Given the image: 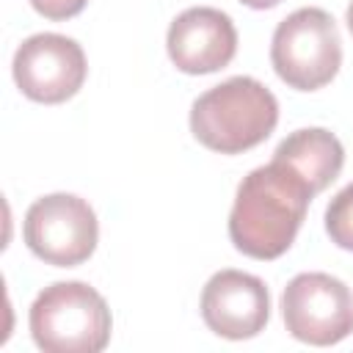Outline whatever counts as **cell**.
Here are the masks:
<instances>
[{
	"instance_id": "6da1fadb",
	"label": "cell",
	"mask_w": 353,
	"mask_h": 353,
	"mask_svg": "<svg viewBox=\"0 0 353 353\" xmlns=\"http://www.w3.org/2000/svg\"><path fill=\"white\" fill-rule=\"evenodd\" d=\"M312 199V188L279 160L248 171L229 212L234 248L251 259H279L295 243Z\"/></svg>"
},
{
	"instance_id": "7a4b0ae2",
	"label": "cell",
	"mask_w": 353,
	"mask_h": 353,
	"mask_svg": "<svg viewBox=\"0 0 353 353\" xmlns=\"http://www.w3.org/2000/svg\"><path fill=\"white\" fill-rule=\"evenodd\" d=\"M279 124L273 91L245 74L229 77L204 91L190 108V132L221 154H240L259 146Z\"/></svg>"
},
{
	"instance_id": "3957f363",
	"label": "cell",
	"mask_w": 353,
	"mask_h": 353,
	"mask_svg": "<svg viewBox=\"0 0 353 353\" xmlns=\"http://www.w3.org/2000/svg\"><path fill=\"white\" fill-rule=\"evenodd\" d=\"M30 336L44 353H99L110 342L113 317L105 298L85 281L44 287L28 314Z\"/></svg>"
},
{
	"instance_id": "277c9868",
	"label": "cell",
	"mask_w": 353,
	"mask_h": 353,
	"mask_svg": "<svg viewBox=\"0 0 353 353\" xmlns=\"http://www.w3.org/2000/svg\"><path fill=\"white\" fill-rule=\"evenodd\" d=\"M276 74L298 91H317L342 66V39L334 17L323 8H298L284 17L270 41Z\"/></svg>"
},
{
	"instance_id": "5b68a950",
	"label": "cell",
	"mask_w": 353,
	"mask_h": 353,
	"mask_svg": "<svg viewBox=\"0 0 353 353\" xmlns=\"http://www.w3.org/2000/svg\"><path fill=\"white\" fill-rule=\"evenodd\" d=\"M28 248L55 268L85 262L99 240V223L91 204L74 193H50L36 199L22 223Z\"/></svg>"
},
{
	"instance_id": "8992f818",
	"label": "cell",
	"mask_w": 353,
	"mask_h": 353,
	"mask_svg": "<svg viewBox=\"0 0 353 353\" xmlns=\"http://www.w3.org/2000/svg\"><path fill=\"white\" fill-rule=\"evenodd\" d=\"M287 331L317 347H328L353 334V292L328 273H298L281 292Z\"/></svg>"
},
{
	"instance_id": "52a82bcc",
	"label": "cell",
	"mask_w": 353,
	"mask_h": 353,
	"mask_svg": "<svg viewBox=\"0 0 353 353\" xmlns=\"http://www.w3.org/2000/svg\"><path fill=\"white\" fill-rule=\"evenodd\" d=\"M11 72L28 99L58 105L83 88L88 66L85 52L74 39L61 33H36L17 47Z\"/></svg>"
},
{
	"instance_id": "ba28073f",
	"label": "cell",
	"mask_w": 353,
	"mask_h": 353,
	"mask_svg": "<svg viewBox=\"0 0 353 353\" xmlns=\"http://www.w3.org/2000/svg\"><path fill=\"white\" fill-rule=\"evenodd\" d=\"M201 317L223 339H251L270 320V292L259 276L218 270L201 290Z\"/></svg>"
},
{
	"instance_id": "9c48e42d",
	"label": "cell",
	"mask_w": 353,
	"mask_h": 353,
	"mask_svg": "<svg viewBox=\"0 0 353 353\" xmlns=\"http://www.w3.org/2000/svg\"><path fill=\"white\" fill-rule=\"evenodd\" d=\"M171 63L185 74H210L223 69L237 52V30L229 14L212 6L185 8L165 36Z\"/></svg>"
},
{
	"instance_id": "30bf717a",
	"label": "cell",
	"mask_w": 353,
	"mask_h": 353,
	"mask_svg": "<svg viewBox=\"0 0 353 353\" xmlns=\"http://www.w3.org/2000/svg\"><path fill=\"white\" fill-rule=\"evenodd\" d=\"M273 160L292 168L317 196L325 190L345 165V149L339 138L325 127H303L290 132L273 152Z\"/></svg>"
},
{
	"instance_id": "8fae6325",
	"label": "cell",
	"mask_w": 353,
	"mask_h": 353,
	"mask_svg": "<svg viewBox=\"0 0 353 353\" xmlns=\"http://www.w3.org/2000/svg\"><path fill=\"white\" fill-rule=\"evenodd\" d=\"M325 232L331 243L353 251V182L345 185L325 207Z\"/></svg>"
},
{
	"instance_id": "7c38bea8",
	"label": "cell",
	"mask_w": 353,
	"mask_h": 353,
	"mask_svg": "<svg viewBox=\"0 0 353 353\" xmlns=\"http://www.w3.org/2000/svg\"><path fill=\"white\" fill-rule=\"evenodd\" d=\"M88 0H30V6L47 19H72L85 8Z\"/></svg>"
},
{
	"instance_id": "4fadbf2b",
	"label": "cell",
	"mask_w": 353,
	"mask_h": 353,
	"mask_svg": "<svg viewBox=\"0 0 353 353\" xmlns=\"http://www.w3.org/2000/svg\"><path fill=\"white\" fill-rule=\"evenodd\" d=\"M243 6H248V8H259V11H265V8H273V6H279L281 0H240Z\"/></svg>"
},
{
	"instance_id": "5bb4252c",
	"label": "cell",
	"mask_w": 353,
	"mask_h": 353,
	"mask_svg": "<svg viewBox=\"0 0 353 353\" xmlns=\"http://www.w3.org/2000/svg\"><path fill=\"white\" fill-rule=\"evenodd\" d=\"M347 28H350V33H353V0H350V6H347Z\"/></svg>"
}]
</instances>
